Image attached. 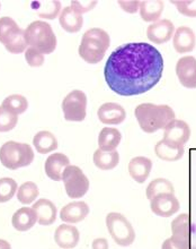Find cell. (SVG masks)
Here are the masks:
<instances>
[{"label":"cell","instance_id":"cell-1","mask_svg":"<svg viewBox=\"0 0 196 249\" xmlns=\"http://www.w3.org/2000/svg\"><path fill=\"white\" fill-rule=\"evenodd\" d=\"M164 58L147 42H129L113 51L104 67L105 82L121 96L143 94L160 82Z\"/></svg>","mask_w":196,"mask_h":249},{"label":"cell","instance_id":"cell-2","mask_svg":"<svg viewBox=\"0 0 196 249\" xmlns=\"http://www.w3.org/2000/svg\"><path fill=\"white\" fill-rule=\"evenodd\" d=\"M134 115L141 130L147 134H153L160 129H165L170 122L176 119L173 108L167 105L142 103L134 110Z\"/></svg>","mask_w":196,"mask_h":249},{"label":"cell","instance_id":"cell-3","mask_svg":"<svg viewBox=\"0 0 196 249\" xmlns=\"http://www.w3.org/2000/svg\"><path fill=\"white\" fill-rule=\"evenodd\" d=\"M109 46H111L109 34L99 27H92L86 31L82 36L78 53L87 64L95 65L104 59Z\"/></svg>","mask_w":196,"mask_h":249},{"label":"cell","instance_id":"cell-4","mask_svg":"<svg viewBox=\"0 0 196 249\" xmlns=\"http://www.w3.org/2000/svg\"><path fill=\"white\" fill-rule=\"evenodd\" d=\"M27 46L34 48L43 54H50L57 49V36L49 23L34 20L24 30Z\"/></svg>","mask_w":196,"mask_h":249},{"label":"cell","instance_id":"cell-5","mask_svg":"<svg viewBox=\"0 0 196 249\" xmlns=\"http://www.w3.org/2000/svg\"><path fill=\"white\" fill-rule=\"evenodd\" d=\"M34 160V151L27 143L8 141L0 147V162L9 170L27 167Z\"/></svg>","mask_w":196,"mask_h":249},{"label":"cell","instance_id":"cell-6","mask_svg":"<svg viewBox=\"0 0 196 249\" xmlns=\"http://www.w3.org/2000/svg\"><path fill=\"white\" fill-rule=\"evenodd\" d=\"M0 43L5 46L8 53L14 54L23 53L27 49L24 30L12 17L3 16L0 18Z\"/></svg>","mask_w":196,"mask_h":249},{"label":"cell","instance_id":"cell-7","mask_svg":"<svg viewBox=\"0 0 196 249\" xmlns=\"http://www.w3.org/2000/svg\"><path fill=\"white\" fill-rule=\"evenodd\" d=\"M106 227L109 236L121 247L131 246L136 240V231L130 221L119 212H111L106 215Z\"/></svg>","mask_w":196,"mask_h":249},{"label":"cell","instance_id":"cell-8","mask_svg":"<svg viewBox=\"0 0 196 249\" xmlns=\"http://www.w3.org/2000/svg\"><path fill=\"white\" fill-rule=\"evenodd\" d=\"M171 234L164 241L161 249H188L191 236V217L187 213H181L171 222Z\"/></svg>","mask_w":196,"mask_h":249},{"label":"cell","instance_id":"cell-9","mask_svg":"<svg viewBox=\"0 0 196 249\" xmlns=\"http://www.w3.org/2000/svg\"><path fill=\"white\" fill-rule=\"evenodd\" d=\"M62 181L68 197L79 199L88 193L90 182L84 171L77 165L69 164L62 174Z\"/></svg>","mask_w":196,"mask_h":249},{"label":"cell","instance_id":"cell-10","mask_svg":"<svg viewBox=\"0 0 196 249\" xmlns=\"http://www.w3.org/2000/svg\"><path fill=\"white\" fill-rule=\"evenodd\" d=\"M61 108L65 120L80 123L87 115V95L80 89H74L65 95Z\"/></svg>","mask_w":196,"mask_h":249},{"label":"cell","instance_id":"cell-11","mask_svg":"<svg viewBox=\"0 0 196 249\" xmlns=\"http://www.w3.org/2000/svg\"><path fill=\"white\" fill-rule=\"evenodd\" d=\"M150 210L157 216L170 217L180 212L181 203L175 194H160L150 199Z\"/></svg>","mask_w":196,"mask_h":249},{"label":"cell","instance_id":"cell-12","mask_svg":"<svg viewBox=\"0 0 196 249\" xmlns=\"http://www.w3.org/2000/svg\"><path fill=\"white\" fill-rule=\"evenodd\" d=\"M177 78L185 89H196V58L184 56L178 59L175 67Z\"/></svg>","mask_w":196,"mask_h":249},{"label":"cell","instance_id":"cell-13","mask_svg":"<svg viewBox=\"0 0 196 249\" xmlns=\"http://www.w3.org/2000/svg\"><path fill=\"white\" fill-rule=\"evenodd\" d=\"M191 127L186 122L181 119H174L165 127L163 140L170 143L184 146L191 138Z\"/></svg>","mask_w":196,"mask_h":249},{"label":"cell","instance_id":"cell-14","mask_svg":"<svg viewBox=\"0 0 196 249\" xmlns=\"http://www.w3.org/2000/svg\"><path fill=\"white\" fill-rule=\"evenodd\" d=\"M175 30L174 23L170 19H159L148 26L147 37L154 44H164L173 39Z\"/></svg>","mask_w":196,"mask_h":249},{"label":"cell","instance_id":"cell-15","mask_svg":"<svg viewBox=\"0 0 196 249\" xmlns=\"http://www.w3.org/2000/svg\"><path fill=\"white\" fill-rule=\"evenodd\" d=\"M89 206L84 200L71 202L64 205L60 211V219L62 222L75 224L82 222L89 214Z\"/></svg>","mask_w":196,"mask_h":249},{"label":"cell","instance_id":"cell-16","mask_svg":"<svg viewBox=\"0 0 196 249\" xmlns=\"http://www.w3.org/2000/svg\"><path fill=\"white\" fill-rule=\"evenodd\" d=\"M174 49L178 53H192L196 47L195 32L188 26H180L173 36Z\"/></svg>","mask_w":196,"mask_h":249},{"label":"cell","instance_id":"cell-17","mask_svg":"<svg viewBox=\"0 0 196 249\" xmlns=\"http://www.w3.org/2000/svg\"><path fill=\"white\" fill-rule=\"evenodd\" d=\"M97 117L104 124H121L126 118V111L119 103L106 102L98 108Z\"/></svg>","mask_w":196,"mask_h":249},{"label":"cell","instance_id":"cell-18","mask_svg":"<svg viewBox=\"0 0 196 249\" xmlns=\"http://www.w3.org/2000/svg\"><path fill=\"white\" fill-rule=\"evenodd\" d=\"M56 244L62 249H72L79 244L80 233L78 229L72 224L63 223L57 228L54 232Z\"/></svg>","mask_w":196,"mask_h":249},{"label":"cell","instance_id":"cell-19","mask_svg":"<svg viewBox=\"0 0 196 249\" xmlns=\"http://www.w3.org/2000/svg\"><path fill=\"white\" fill-rule=\"evenodd\" d=\"M70 164V160L63 153H53L46 159L44 164V170L47 177L53 181L62 180V174L64 169Z\"/></svg>","mask_w":196,"mask_h":249},{"label":"cell","instance_id":"cell-20","mask_svg":"<svg viewBox=\"0 0 196 249\" xmlns=\"http://www.w3.org/2000/svg\"><path fill=\"white\" fill-rule=\"evenodd\" d=\"M129 175L137 184H143L149 178L152 170V161L147 157H136L131 159L128 165Z\"/></svg>","mask_w":196,"mask_h":249},{"label":"cell","instance_id":"cell-21","mask_svg":"<svg viewBox=\"0 0 196 249\" xmlns=\"http://www.w3.org/2000/svg\"><path fill=\"white\" fill-rule=\"evenodd\" d=\"M32 209L37 214V223L41 226H51L56 222L58 209L56 204L50 199L41 198L32 205Z\"/></svg>","mask_w":196,"mask_h":249},{"label":"cell","instance_id":"cell-22","mask_svg":"<svg viewBox=\"0 0 196 249\" xmlns=\"http://www.w3.org/2000/svg\"><path fill=\"white\" fill-rule=\"evenodd\" d=\"M37 223V214L32 207L24 206L17 210L12 217V224L14 229L19 232H25Z\"/></svg>","mask_w":196,"mask_h":249},{"label":"cell","instance_id":"cell-23","mask_svg":"<svg viewBox=\"0 0 196 249\" xmlns=\"http://www.w3.org/2000/svg\"><path fill=\"white\" fill-rule=\"evenodd\" d=\"M60 26L68 33H77L84 26V17L75 12L71 6H67L61 10L59 15Z\"/></svg>","mask_w":196,"mask_h":249},{"label":"cell","instance_id":"cell-24","mask_svg":"<svg viewBox=\"0 0 196 249\" xmlns=\"http://www.w3.org/2000/svg\"><path fill=\"white\" fill-rule=\"evenodd\" d=\"M154 153L160 160L166 162H176L184 157L185 148L184 146H180V145L161 140L154 146Z\"/></svg>","mask_w":196,"mask_h":249},{"label":"cell","instance_id":"cell-25","mask_svg":"<svg viewBox=\"0 0 196 249\" xmlns=\"http://www.w3.org/2000/svg\"><path fill=\"white\" fill-rule=\"evenodd\" d=\"M165 9L163 0H143L140 1V17L147 23H154L160 19Z\"/></svg>","mask_w":196,"mask_h":249},{"label":"cell","instance_id":"cell-26","mask_svg":"<svg viewBox=\"0 0 196 249\" xmlns=\"http://www.w3.org/2000/svg\"><path fill=\"white\" fill-rule=\"evenodd\" d=\"M122 134L121 131L113 127H105L99 131L98 135V148L103 151L112 152L121 143Z\"/></svg>","mask_w":196,"mask_h":249},{"label":"cell","instance_id":"cell-27","mask_svg":"<svg viewBox=\"0 0 196 249\" xmlns=\"http://www.w3.org/2000/svg\"><path fill=\"white\" fill-rule=\"evenodd\" d=\"M92 161H94L96 168H98L99 170H113L120 163V153L118 151L106 152L98 148L92 155Z\"/></svg>","mask_w":196,"mask_h":249},{"label":"cell","instance_id":"cell-28","mask_svg":"<svg viewBox=\"0 0 196 249\" xmlns=\"http://www.w3.org/2000/svg\"><path fill=\"white\" fill-rule=\"evenodd\" d=\"M33 145L36 152H39L40 154L51 153L59 146L57 137L47 130H41L36 133L35 136L33 137Z\"/></svg>","mask_w":196,"mask_h":249},{"label":"cell","instance_id":"cell-29","mask_svg":"<svg viewBox=\"0 0 196 249\" xmlns=\"http://www.w3.org/2000/svg\"><path fill=\"white\" fill-rule=\"evenodd\" d=\"M33 8L36 10V15L44 19H54L60 15L61 13V2L60 1H35L32 2Z\"/></svg>","mask_w":196,"mask_h":249},{"label":"cell","instance_id":"cell-30","mask_svg":"<svg viewBox=\"0 0 196 249\" xmlns=\"http://www.w3.org/2000/svg\"><path fill=\"white\" fill-rule=\"evenodd\" d=\"M175 194L174 184L166 178H156L150 184L148 185L146 189V196L148 199H152L154 196L160 195V194Z\"/></svg>","mask_w":196,"mask_h":249},{"label":"cell","instance_id":"cell-31","mask_svg":"<svg viewBox=\"0 0 196 249\" xmlns=\"http://www.w3.org/2000/svg\"><path fill=\"white\" fill-rule=\"evenodd\" d=\"M40 195L39 187L33 181H26L20 185L17 189V199L20 204L29 205L35 202V199Z\"/></svg>","mask_w":196,"mask_h":249},{"label":"cell","instance_id":"cell-32","mask_svg":"<svg viewBox=\"0 0 196 249\" xmlns=\"http://www.w3.org/2000/svg\"><path fill=\"white\" fill-rule=\"evenodd\" d=\"M1 106L8 111L15 113V115H22L29 108V101L24 95L12 94L8 95L3 100Z\"/></svg>","mask_w":196,"mask_h":249},{"label":"cell","instance_id":"cell-33","mask_svg":"<svg viewBox=\"0 0 196 249\" xmlns=\"http://www.w3.org/2000/svg\"><path fill=\"white\" fill-rule=\"evenodd\" d=\"M17 193V182L13 178H0V204L9 202Z\"/></svg>","mask_w":196,"mask_h":249},{"label":"cell","instance_id":"cell-34","mask_svg":"<svg viewBox=\"0 0 196 249\" xmlns=\"http://www.w3.org/2000/svg\"><path fill=\"white\" fill-rule=\"evenodd\" d=\"M18 123V116L0 106V133L13 130Z\"/></svg>","mask_w":196,"mask_h":249},{"label":"cell","instance_id":"cell-35","mask_svg":"<svg viewBox=\"0 0 196 249\" xmlns=\"http://www.w3.org/2000/svg\"><path fill=\"white\" fill-rule=\"evenodd\" d=\"M171 3L175 5L178 13L183 16L192 18L196 17V0H173Z\"/></svg>","mask_w":196,"mask_h":249},{"label":"cell","instance_id":"cell-36","mask_svg":"<svg viewBox=\"0 0 196 249\" xmlns=\"http://www.w3.org/2000/svg\"><path fill=\"white\" fill-rule=\"evenodd\" d=\"M24 53H25V60L30 67L37 68L43 66L45 59H44V54L41 53L40 51L34 49V48L29 47Z\"/></svg>","mask_w":196,"mask_h":249},{"label":"cell","instance_id":"cell-37","mask_svg":"<svg viewBox=\"0 0 196 249\" xmlns=\"http://www.w3.org/2000/svg\"><path fill=\"white\" fill-rule=\"evenodd\" d=\"M97 3L98 2L96 0H72L70 2V6L75 12L82 15V14L88 13L94 9Z\"/></svg>","mask_w":196,"mask_h":249},{"label":"cell","instance_id":"cell-38","mask_svg":"<svg viewBox=\"0 0 196 249\" xmlns=\"http://www.w3.org/2000/svg\"><path fill=\"white\" fill-rule=\"evenodd\" d=\"M118 3L128 14H136L140 8V1L137 0H119Z\"/></svg>","mask_w":196,"mask_h":249},{"label":"cell","instance_id":"cell-39","mask_svg":"<svg viewBox=\"0 0 196 249\" xmlns=\"http://www.w3.org/2000/svg\"><path fill=\"white\" fill-rule=\"evenodd\" d=\"M108 241L105 238H96L91 244L92 249H108Z\"/></svg>","mask_w":196,"mask_h":249},{"label":"cell","instance_id":"cell-40","mask_svg":"<svg viewBox=\"0 0 196 249\" xmlns=\"http://www.w3.org/2000/svg\"><path fill=\"white\" fill-rule=\"evenodd\" d=\"M0 249H12V245L7 240L0 239Z\"/></svg>","mask_w":196,"mask_h":249},{"label":"cell","instance_id":"cell-41","mask_svg":"<svg viewBox=\"0 0 196 249\" xmlns=\"http://www.w3.org/2000/svg\"><path fill=\"white\" fill-rule=\"evenodd\" d=\"M0 8H1V3H0Z\"/></svg>","mask_w":196,"mask_h":249}]
</instances>
